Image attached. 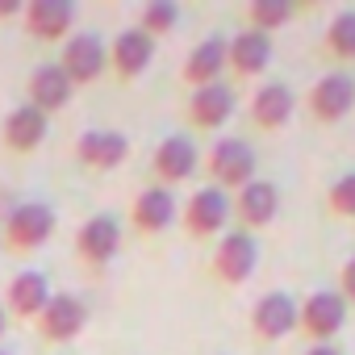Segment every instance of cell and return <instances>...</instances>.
Segmentation results:
<instances>
[{"mask_svg":"<svg viewBox=\"0 0 355 355\" xmlns=\"http://www.w3.org/2000/svg\"><path fill=\"white\" fill-rule=\"evenodd\" d=\"M272 34H259V30H251V26H243L239 34H230L226 38V63H230V71L239 76V80H255V76H263L268 71V63H272Z\"/></svg>","mask_w":355,"mask_h":355,"instance_id":"cell-14","label":"cell"},{"mask_svg":"<svg viewBox=\"0 0 355 355\" xmlns=\"http://www.w3.org/2000/svg\"><path fill=\"white\" fill-rule=\"evenodd\" d=\"M305 109L313 121L334 125L355 109V76L351 71H326L313 80V88L305 92Z\"/></svg>","mask_w":355,"mask_h":355,"instance_id":"cell-6","label":"cell"},{"mask_svg":"<svg viewBox=\"0 0 355 355\" xmlns=\"http://www.w3.org/2000/svg\"><path fill=\"white\" fill-rule=\"evenodd\" d=\"M26 96H30V105H34V109H42V113L51 117V113H59V109H67V105H71L76 84L63 76V67H59V63H38V67L30 71V80H26Z\"/></svg>","mask_w":355,"mask_h":355,"instance_id":"cell-22","label":"cell"},{"mask_svg":"<svg viewBox=\"0 0 355 355\" xmlns=\"http://www.w3.org/2000/svg\"><path fill=\"white\" fill-rule=\"evenodd\" d=\"M322 51L338 63H355V9H343L330 17V26L322 34Z\"/></svg>","mask_w":355,"mask_h":355,"instance_id":"cell-24","label":"cell"},{"mask_svg":"<svg viewBox=\"0 0 355 355\" xmlns=\"http://www.w3.org/2000/svg\"><path fill=\"white\" fill-rule=\"evenodd\" d=\"M226 71H230V63H226V38H222V34H209V38H201V42L184 55L180 80H184L189 88H205V84H222Z\"/></svg>","mask_w":355,"mask_h":355,"instance_id":"cell-18","label":"cell"},{"mask_svg":"<svg viewBox=\"0 0 355 355\" xmlns=\"http://www.w3.org/2000/svg\"><path fill=\"white\" fill-rule=\"evenodd\" d=\"M230 209H234V218H239V226L243 230H263V226H272L276 222V214H280V189L272 184V180H255L251 184H243L234 197H230Z\"/></svg>","mask_w":355,"mask_h":355,"instance_id":"cell-11","label":"cell"},{"mask_svg":"<svg viewBox=\"0 0 355 355\" xmlns=\"http://www.w3.org/2000/svg\"><path fill=\"white\" fill-rule=\"evenodd\" d=\"M51 297H55V293H51V280L30 268V272H17V276L9 280V288H5V309H9V318H17V322H38Z\"/></svg>","mask_w":355,"mask_h":355,"instance_id":"cell-20","label":"cell"},{"mask_svg":"<svg viewBox=\"0 0 355 355\" xmlns=\"http://www.w3.org/2000/svg\"><path fill=\"white\" fill-rule=\"evenodd\" d=\"M0 247H5V243H0Z\"/></svg>","mask_w":355,"mask_h":355,"instance_id":"cell-33","label":"cell"},{"mask_svg":"<svg viewBox=\"0 0 355 355\" xmlns=\"http://www.w3.org/2000/svg\"><path fill=\"white\" fill-rule=\"evenodd\" d=\"M230 214H234L230 209V193H222L218 184H205V189H197L184 201L180 222H184V230L193 239H214V234H222L230 226Z\"/></svg>","mask_w":355,"mask_h":355,"instance_id":"cell-8","label":"cell"},{"mask_svg":"<svg viewBox=\"0 0 355 355\" xmlns=\"http://www.w3.org/2000/svg\"><path fill=\"white\" fill-rule=\"evenodd\" d=\"M255 268H259V239H255L251 230H243V226L226 230V234L218 239L214 255H209L214 280L226 284V288H239V284H247V280L255 276Z\"/></svg>","mask_w":355,"mask_h":355,"instance_id":"cell-1","label":"cell"},{"mask_svg":"<svg viewBox=\"0 0 355 355\" xmlns=\"http://www.w3.org/2000/svg\"><path fill=\"white\" fill-rule=\"evenodd\" d=\"M305 355H343V351H338L334 343H309V351H305Z\"/></svg>","mask_w":355,"mask_h":355,"instance_id":"cell-30","label":"cell"},{"mask_svg":"<svg viewBox=\"0 0 355 355\" xmlns=\"http://www.w3.org/2000/svg\"><path fill=\"white\" fill-rule=\"evenodd\" d=\"M326 209H330V218L355 222V171H343L338 180L326 189Z\"/></svg>","mask_w":355,"mask_h":355,"instance_id":"cell-27","label":"cell"},{"mask_svg":"<svg viewBox=\"0 0 355 355\" xmlns=\"http://www.w3.org/2000/svg\"><path fill=\"white\" fill-rule=\"evenodd\" d=\"M9 322H13V318H9V309H5V301H0V338H5V334H9Z\"/></svg>","mask_w":355,"mask_h":355,"instance_id":"cell-31","label":"cell"},{"mask_svg":"<svg viewBox=\"0 0 355 355\" xmlns=\"http://www.w3.org/2000/svg\"><path fill=\"white\" fill-rule=\"evenodd\" d=\"M201 167V150L189 134H167L155 155H150V180L159 189H175V184H184L189 175Z\"/></svg>","mask_w":355,"mask_h":355,"instance_id":"cell-7","label":"cell"},{"mask_svg":"<svg viewBox=\"0 0 355 355\" xmlns=\"http://www.w3.org/2000/svg\"><path fill=\"white\" fill-rule=\"evenodd\" d=\"M21 17H26L30 38L46 42V46H55V42L63 46L71 26H76V5H71V0H26Z\"/></svg>","mask_w":355,"mask_h":355,"instance_id":"cell-13","label":"cell"},{"mask_svg":"<svg viewBox=\"0 0 355 355\" xmlns=\"http://www.w3.org/2000/svg\"><path fill=\"white\" fill-rule=\"evenodd\" d=\"M175 218H180V205H175V193L171 189H159V184H146L134 205H130V222L138 234H163Z\"/></svg>","mask_w":355,"mask_h":355,"instance_id":"cell-21","label":"cell"},{"mask_svg":"<svg viewBox=\"0 0 355 355\" xmlns=\"http://www.w3.org/2000/svg\"><path fill=\"white\" fill-rule=\"evenodd\" d=\"M117 251H121V226H117V218L92 214V218L76 230V255H80L84 263L105 268V263L117 259Z\"/></svg>","mask_w":355,"mask_h":355,"instance_id":"cell-15","label":"cell"},{"mask_svg":"<svg viewBox=\"0 0 355 355\" xmlns=\"http://www.w3.org/2000/svg\"><path fill=\"white\" fill-rule=\"evenodd\" d=\"M297 313H301V305H297L293 293H280V288L276 293H263L251 305V330L263 343H280V338H288L297 330Z\"/></svg>","mask_w":355,"mask_h":355,"instance_id":"cell-10","label":"cell"},{"mask_svg":"<svg viewBox=\"0 0 355 355\" xmlns=\"http://www.w3.org/2000/svg\"><path fill=\"white\" fill-rule=\"evenodd\" d=\"M26 13V0H0V17H17Z\"/></svg>","mask_w":355,"mask_h":355,"instance_id":"cell-29","label":"cell"},{"mask_svg":"<svg viewBox=\"0 0 355 355\" xmlns=\"http://www.w3.org/2000/svg\"><path fill=\"white\" fill-rule=\"evenodd\" d=\"M338 297H343L347 305H355V255L338 268Z\"/></svg>","mask_w":355,"mask_h":355,"instance_id":"cell-28","label":"cell"},{"mask_svg":"<svg viewBox=\"0 0 355 355\" xmlns=\"http://www.w3.org/2000/svg\"><path fill=\"white\" fill-rule=\"evenodd\" d=\"M201 163H205L209 180H214L222 193H239L243 184H251V180H255V167H259L255 146H251L247 138H218V142L205 150Z\"/></svg>","mask_w":355,"mask_h":355,"instance_id":"cell-3","label":"cell"},{"mask_svg":"<svg viewBox=\"0 0 355 355\" xmlns=\"http://www.w3.org/2000/svg\"><path fill=\"white\" fill-rule=\"evenodd\" d=\"M55 226H59V218H55V209L46 201H26V205L9 209L5 226H0V243H5V251H13V255H30V251L51 243Z\"/></svg>","mask_w":355,"mask_h":355,"instance_id":"cell-2","label":"cell"},{"mask_svg":"<svg viewBox=\"0 0 355 355\" xmlns=\"http://www.w3.org/2000/svg\"><path fill=\"white\" fill-rule=\"evenodd\" d=\"M293 13H297L293 0H251V5H247V26L259 30V34H272V30L288 26Z\"/></svg>","mask_w":355,"mask_h":355,"instance_id":"cell-25","label":"cell"},{"mask_svg":"<svg viewBox=\"0 0 355 355\" xmlns=\"http://www.w3.org/2000/svg\"><path fill=\"white\" fill-rule=\"evenodd\" d=\"M175 21H180V9H175V0H146L142 13H138V30H146L155 42H159L163 34H171Z\"/></svg>","mask_w":355,"mask_h":355,"instance_id":"cell-26","label":"cell"},{"mask_svg":"<svg viewBox=\"0 0 355 355\" xmlns=\"http://www.w3.org/2000/svg\"><path fill=\"white\" fill-rule=\"evenodd\" d=\"M347 301L338 297V288H313L305 301H301V313H297V330L309 338V343H334V334L347 326Z\"/></svg>","mask_w":355,"mask_h":355,"instance_id":"cell-4","label":"cell"},{"mask_svg":"<svg viewBox=\"0 0 355 355\" xmlns=\"http://www.w3.org/2000/svg\"><path fill=\"white\" fill-rule=\"evenodd\" d=\"M155 46H159V42H155L146 30H138V26L121 30V34L109 42V71H113L121 84L146 76V67L155 63Z\"/></svg>","mask_w":355,"mask_h":355,"instance_id":"cell-9","label":"cell"},{"mask_svg":"<svg viewBox=\"0 0 355 355\" xmlns=\"http://www.w3.org/2000/svg\"><path fill=\"white\" fill-rule=\"evenodd\" d=\"M46 134H51V117L42 109H34L30 101L17 105L5 117V125H0V142H5V150H13V155H34L46 142Z\"/></svg>","mask_w":355,"mask_h":355,"instance_id":"cell-16","label":"cell"},{"mask_svg":"<svg viewBox=\"0 0 355 355\" xmlns=\"http://www.w3.org/2000/svg\"><path fill=\"white\" fill-rule=\"evenodd\" d=\"M59 67L63 76L84 88V84H96L105 71H109V42L101 34H71L63 46H59Z\"/></svg>","mask_w":355,"mask_h":355,"instance_id":"cell-5","label":"cell"},{"mask_svg":"<svg viewBox=\"0 0 355 355\" xmlns=\"http://www.w3.org/2000/svg\"><path fill=\"white\" fill-rule=\"evenodd\" d=\"M234 113V88L222 80V84H205V88H193L189 92V105H184V117L193 130H222Z\"/></svg>","mask_w":355,"mask_h":355,"instance_id":"cell-17","label":"cell"},{"mask_svg":"<svg viewBox=\"0 0 355 355\" xmlns=\"http://www.w3.org/2000/svg\"><path fill=\"white\" fill-rule=\"evenodd\" d=\"M0 355H13V351H0Z\"/></svg>","mask_w":355,"mask_h":355,"instance_id":"cell-32","label":"cell"},{"mask_svg":"<svg viewBox=\"0 0 355 355\" xmlns=\"http://www.w3.org/2000/svg\"><path fill=\"white\" fill-rule=\"evenodd\" d=\"M297 113V92L288 84H259L255 96H251V121L259 130H284Z\"/></svg>","mask_w":355,"mask_h":355,"instance_id":"cell-23","label":"cell"},{"mask_svg":"<svg viewBox=\"0 0 355 355\" xmlns=\"http://www.w3.org/2000/svg\"><path fill=\"white\" fill-rule=\"evenodd\" d=\"M76 159L92 171H113L130 159V138L121 130H84L76 138Z\"/></svg>","mask_w":355,"mask_h":355,"instance_id":"cell-19","label":"cell"},{"mask_svg":"<svg viewBox=\"0 0 355 355\" xmlns=\"http://www.w3.org/2000/svg\"><path fill=\"white\" fill-rule=\"evenodd\" d=\"M84 326H88V305L76 293H55L38 318V334L46 343H71L84 334Z\"/></svg>","mask_w":355,"mask_h":355,"instance_id":"cell-12","label":"cell"}]
</instances>
